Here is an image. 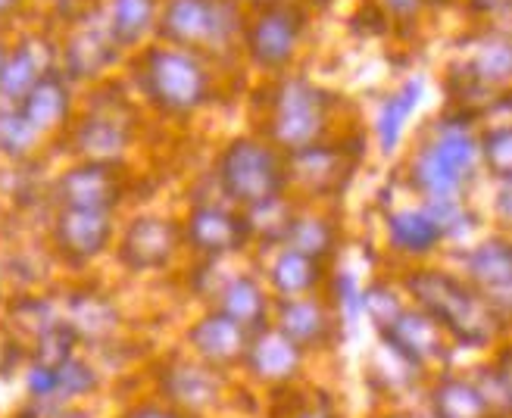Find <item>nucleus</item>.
<instances>
[{
    "mask_svg": "<svg viewBox=\"0 0 512 418\" xmlns=\"http://www.w3.org/2000/svg\"><path fill=\"white\" fill-rule=\"evenodd\" d=\"M378 7L384 10V16H388L391 22H397V25H409V22L416 25L422 10H425L422 0H378Z\"/></svg>",
    "mask_w": 512,
    "mask_h": 418,
    "instance_id": "nucleus-37",
    "label": "nucleus"
},
{
    "mask_svg": "<svg viewBox=\"0 0 512 418\" xmlns=\"http://www.w3.org/2000/svg\"><path fill=\"white\" fill-rule=\"evenodd\" d=\"M135 82L150 107L169 119H191L213 100V72L207 60L166 44L138 50Z\"/></svg>",
    "mask_w": 512,
    "mask_h": 418,
    "instance_id": "nucleus-3",
    "label": "nucleus"
},
{
    "mask_svg": "<svg viewBox=\"0 0 512 418\" xmlns=\"http://www.w3.org/2000/svg\"><path fill=\"white\" fill-rule=\"evenodd\" d=\"M241 7H250V10H260V7H269V4H275V0H238Z\"/></svg>",
    "mask_w": 512,
    "mask_h": 418,
    "instance_id": "nucleus-42",
    "label": "nucleus"
},
{
    "mask_svg": "<svg viewBox=\"0 0 512 418\" xmlns=\"http://www.w3.org/2000/svg\"><path fill=\"white\" fill-rule=\"evenodd\" d=\"M16 110L44 141H50L54 135L66 132L69 122L75 119V91L60 69H50L25 91Z\"/></svg>",
    "mask_w": 512,
    "mask_h": 418,
    "instance_id": "nucleus-18",
    "label": "nucleus"
},
{
    "mask_svg": "<svg viewBox=\"0 0 512 418\" xmlns=\"http://www.w3.org/2000/svg\"><path fill=\"white\" fill-rule=\"evenodd\" d=\"M272 328L285 334L300 353L325 350L338 334L335 309L316 294L297 297V300H275Z\"/></svg>",
    "mask_w": 512,
    "mask_h": 418,
    "instance_id": "nucleus-15",
    "label": "nucleus"
},
{
    "mask_svg": "<svg viewBox=\"0 0 512 418\" xmlns=\"http://www.w3.org/2000/svg\"><path fill=\"white\" fill-rule=\"evenodd\" d=\"M163 0H110L104 32L119 54L141 50L144 41L157 29Z\"/></svg>",
    "mask_w": 512,
    "mask_h": 418,
    "instance_id": "nucleus-26",
    "label": "nucleus"
},
{
    "mask_svg": "<svg viewBox=\"0 0 512 418\" xmlns=\"http://www.w3.org/2000/svg\"><path fill=\"white\" fill-rule=\"evenodd\" d=\"M381 341L409 369H428L434 362H447V337L422 309L406 306L400 316L381 331Z\"/></svg>",
    "mask_w": 512,
    "mask_h": 418,
    "instance_id": "nucleus-17",
    "label": "nucleus"
},
{
    "mask_svg": "<svg viewBox=\"0 0 512 418\" xmlns=\"http://www.w3.org/2000/svg\"><path fill=\"white\" fill-rule=\"evenodd\" d=\"M331 284H335V306L344 312V316L347 319L363 316V287H360V281H356L350 272H338L335 278H331Z\"/></svg>",
    "mask_w": 512,
    "mask_h": 418,
    "instance_id": "nucleus-36",
    "label": "nucleus"
},
{
    "mask_svg": "<svg viewBox=\"0 0 512 418\" xmlns=\"http://www.w3.org/2000/svg\"><path fill=\"white\" fill-rule=\"evenodd\" d=\"M253 241L247 216L241 209L219 203H194L182 222V244L200 253L203 259H225L247 250Z\"/></svg>",
    "mask_w": 512,
    "mask_h": 418,
    "instance_id": "nucleus-9",
    "label": "nucleus"
},
{
    "mask_svg": "<svg viewBox=\"0 0 512 418\" xmlns=\"http://www.w3.org/2000/svg\"><path fill=\"white\" fill-rule=\"evenodd\" d=\"M22 4H25V0H0V25L16 19L19 10H22Z\"/></svg>",
    "mask_w": 512,
    "mask_h": 418,
    "instance_id": "nucleus-41",
    "label": "nucleus"
},
{
    "mask_svg": "<svg viewBox=\"0 0 512 418\" xmlns=\"http://www.w3.org/2000/svg\"><path fill=\"white\" fill-rule=\"evenodd\" d=\"M478 163H484L497 181L509 178L512 169V135L506 125H494L484 135H478Z\"/></svg>",
    "mask_w": 512,
    "mask_h": 418,
    "instance_id": "nucleus-33",
    "label": "nucleus"
},
{
    "mask_svg": "<svg viewBox=\"0 0 512 418\" xmlns=\"http://www.w3.org/2000/svg\"><path fill=\"white\" fill-rule=\"evenodd\" d=\"M272 297L253 275H232L225 278L216 291V312L241 325L247 334L263 331L272 325Z\"/></svg>",
    "mask_w": 512,
    "mask_h": 418,
    "instance_id": "nucleus-25",
    "label": "nucleus"
},
{
    "mask_svg": "<svg viewBox=\"0 0 512 418\" xmlns=\"http://www.w3.org/2000/svg\"><path fill=\"white\" fill-rule=\"evenodd\" d=\"M44 144L47 141L22 119L16 107H0V160H7L10 166H25L38 160Z\"/></svg>",
    "mask_w": 512,
    "mask_h": 418,
    "instance_id": "nucleus-31",
    "label": "nucleus"
},
{
    "mask_svg": "<svg viewBox=\"0 0 512 418\" xmlns=\"http://www.w3.org/2000/svg\"><path fill=\"white\" fill-rule=\"evenodd\" d=\"M116 234L113 213H91V209H54L50 219V247L66 266H88L100 259Z\"/></svg>",
    "mask_w": 512,
    "mask_h": 418,
    "instance_id": "nucleus-12",
    "label": "nucleus"
},
{
    "mask_svg": "<svg viewBox=\"0 0 512 418\" xmlns=\"http://www.w3.org/2000/svg\"><path fill=\"white\" fill-rule=\"evenodd\" d=\"M378 418H419V415H413V412H384Z\"/></svg>",
    "mask_w": 512,
    "mask_h": 418,
    "instance_id": "nucleus-45",
    "label": "nucleus"
},
{
    "mask_svg": "<svg viewBox=\"0 0 512 418\" xmlns=\"http://www.w3.org/2000/svg\"><path fill=\"white\" fill-rule=\"evenodd\" d=\"M188 344L197 356V362L210 365L213 372H232L235 365L244 362L250 334L235 325L232 319H225L222 312L210 309L207 316H200L191 328H188Z\"/></svg>",
    "mask_w": 512,
    "mask_h": 418,
    "instance_id": "nucleus-20",
    "label": "nucleus"
},
{
    "mask_svg": "<svg viewBox=\"0 0 512 418\" xmlns=\"http://www.w3.org/2000/svg\"><path fill=\"white\" fill-rule=\"evenodd\" d=\"M478 394L484 397V403H488L491 415L494 418H506L509 412V372H506V362H491L484 365V369L472 378Z\"/></svg>",
    "mask_w": 512,
    "mask_h": 418,
    "instance_id": "nucleus-35",
    "label": "nucleus"
},
{
    "mask_svg": "<svg viewBox=\"0 0 512 418\" xmlns=\"http://www.w3.org/2000/svg\"><path fill=\"white\" fill-rule=\"evenodd\" d=\"M306 25H310V16L288 0H275L269 7L253 10L241 35L244 57L260 72L288 75L303 50Z\"/></svg>",
    "mask_w": 512,
    "mask_h": 418,
    "instance_id": "nucleus-7",
    "label": "nucleus"
},
{
    "mask_svg": "<svg viewBox=\"0 0 512 418\" xmlns=\"http://www.w3.org/2000/svg\"><path fill=\"white\" fill-rule=\"evenodd\" d=\"M434 418H494L472 378L441 375L428 390Z\"/></svg>",
    "mask_w": 512,
    "mask_h": 418,
    "instance_id": "nucleus-29",
    "label": "nucleus"
},
{
    "mask_svg": "<svg viewBox=\"0 0 512 418\" xmlns=\"http://www.w3.org/2000/svg\"><path fill=\"white\" fill-rule=\"evenodd\" d=\"M466 4L481 16H500L509 7V0H466Z\"/></svg>",
    "mask_w": 512,
    "mask_h": 418,
    "instance_id": "nucleus-39",
    "label": "nucleus"
},
{
    "mask_svg": "<svg viewBox=\"0 0 512 418\" xmlns=\"http://www.w3.org/2000/svg\"><path fill=\"white\" fill-rule=\"evenodd\" d=\"M403 309H406L403 291H397L394 284H388V281H372L369 287H363V312L378 325V331L388 328Z\"/></svg>",
    "mask_w": 512,
    "mask_h": 418,
    "instance_id": "nucleus-34",
    "label": "nucleus"
},
{
    "mask_svg": "<svg viewBox=\"0 0 512 418\" xmlns=\"http://www.w3.org/2000/svg\"><path fill=\"white\" fill-rule=\"evenodd\" d=\"M119 50L107 38L104 29H97L94 22H79V29L69 32V38L60 47L57 69L69 78V85L79 82H97L116 66Z\"/></svg>",
    "mask_w": 512,
    "mask_h": 418,
    "instance_id": "nucleus-21",
    "label": "nucleus"
},
{
    "mask_svg": "<svg viewBox=\"0 0 512 418\" xmlns=\"http://www.w3.org/2000/svg\"><path fill=\"white\" fill-rule=\"evenodd\" d=\"M63 135L75 160L119 166V160L128 153L135 138V116L125 97L116 100L94 97L91 107L79 119H72Z\"/></svg>",
    "mask_w": 512,
    "mask_h": 418,
    "instance_id": "nucleus-8",
    "label": "nucleus"
},
{
    "mask_svg": "<svg viewBox=\"0 0 512 418\" xmlns=\"http://www.w3.org/2000/svg\"><path fill=\"white\" fill-rule=\"evenodd\" d=\"M263 94V141L281 153H294L328 138L338 107L331 91L303 75H278Z\"/></svg>",
    "mask_w": 512,
    "mask_h": 418,
    "instance_id": "nucleus-4",
    "label": "nucleus"
},
{
    "mask_svg": "<svg viewBox=\"0 0 512 418\" xmlns=\"http://www.w3.org/2000/svg\"><path fill=\"white\" fill-rule=\"evenodd\" d=\"M60 319L79 344H104L119 328V312L113 300L100 291H69L60 303Z\"/></svg>",
    "mask_w": 512,
    "mask_h": 418,
    "instance_id": "nucleus-24",
    "label": "nucleus"
},
{
    "mask_svg": "<svg viewBox=\"0 0 512 418\" xmlns=\"http://www.w3.org/2000/svg\"><path fill=\"white\" fill-rule=\"evenodd\" d=\"M356 156L341 144H313L294 153H285L288 166V188H297L300 194L322 200L335 197L347 188V181L356 169Z\"/></svg>",
    "mask_w": 512,
    "mask_h": 418,
    "instance_id": "nucleus-10",
    "label": "nucleus"
},
{
    "mask_svg": "<svg viewBox=\"0 0 512 418\" xmlns=\"http://www.w3.org/2000/svg\"><path fill=\"white\" fill-rule=\"evenodd\" d=\"M216 181L228 203L253 209L266 200L288 194L285 153L263 141L260 135H244L228 141L216 160Z\"/></svg>",
    "mask_w": 512,
    "mask_h": 418,
    "instance_id": "nucleus-6",
    "label": "nucleus"
},
{
    "mask_svg": "<svg viewBox=\"0 0 512 418\" xmlns=\"http://www.w3.org/2000/svg\"><path fill=\"white\" fill-rule=\"evenodd\" d=\"M266 278H269V291L275 294V300H297V297H310L319 291L325 281V266L291 247H278Z\"/></svg>",
    "mask_w": 512,
    "mask_h": 418,
    "instance_id": "nucleus-27",
    "label": "nucleus"
},
{
    "mask_svg": "<svg viewBox=\"0 0 512 418\" xmlns=\"http://www.w3.org/2000/svg\"><path fill=\"white\" fill-rule=\"evenodd\" d=\"M182 250V225L166 216H138L119 241V263L128 272H163Z\"/></svg>",
    "mask_w": 512,
    "mask_h": 418,
    "instance_id": "nucleus-13",
    "label": "nucleus"
},
{
    "mask_svg": "<svg viewBox=\"0 0 512 418\" xmlns=\"http://www.w3.org/2000/svg\"><path fill=\"white\" fill-rule=\"evenodd\" d=\"M338 241H341V234H338V225L331 222L328 216L322 213H294V222L285 234V244L281 247H291L303 256H310L316 259V263H328L331 256H335L338 250Z\"/></svg>",
    "mask_w": 512,
    "mask_h": 418,
    "instance_id": "nucleus-30",
    "label": "nucleus"
},
{
    "mask_svg": "<svg viewBox=\"0 0 512 418\" xmlns=\"http://www.w3.org/2000/svg\"><path fill=\"white\" fill-rule=\"evenodd\" d=\"M7 50H10V44L4 41V35H0V69H4V60H7Z\"/></svg>",
    "mask_w": 512,
    "mask_h": 418,
    "instance_id": "nucleus-44",
    "label": "nucleus"
},
{
    "mask_svg": "<svg viewBox=\"0 0 512 418\" xmlns=\"http://www.w3.org/2000/svg\"><path fill=\"white\" fill-rule=\"evenodd\" d=\"M57 57L60 47L38 32L16 38L7 50L4 69H0V100L16 107L44 72L57 69Z\"/></svg>",
    "mask_w": 512,
    "mask_h": 418,
    "instance_id": "nucleus-19",
    "label": "nucleus"
},
{
    "mask_svg": "<svg viewBox=\"0 0 512 418\" xmlns=\"http://www.w3.org/2000/svg\"><path fill=\"white\" fill-rule=\"evenodd\" d=\"M288 418H338V415L331 412L328 406H322V403H306L297 412H291Z\"/></svg>",
    "mask_w": 512,
    "mask_h": 418,
    "instance_id": "nucleus-40",
    "label": "nucleus"
},
{
    "mask_svg": "<svg viewBox=\"0 0 512 418\" xmlns=\"http://www.w3.org/2000/svg\"><path fill=\"white\" fill-rule=\"evenodd\" d=\"M241 213L247 216L253 241H263L266 247L285 244V234H288V228L294 222V206L288 203V194L266 200V203L253 206V209H241Z\"/></svg>",
    "mask_w": 512,
    "mask_h": 418,
    "instance_id": "nucleus-32",
    "label": "nucleus"
},
{
    "mask_svg": "<svg viewBox=\"0 0 512 418\" xmlns=\"http://www.w3.org/2000/svg\"><path fill=\"white\" fill-rule=\"evenodd\" d=\"M225 390L222 372H213L210 365L197 359H169L160 365V394L166 406L182 415H200L219 406Z\"/></svg>",
    "mask_w": 512,
    "mask_h": 418,
    "instance_id": "nucleus-14",
    "label": "nucleus"
},
{
    "mask_svg": "<svg viewBox=\"0 0 512 418\" xmlns=\"http://www.w3.org/2000/svg\"><path fill=\"white\" fill-rule=\"evenodd\" d=\"M122 418H191V415H182V412L166 406V403H141V406L128 409Z\"/></svg>",
    "mask_w": 512,
    "mask_h": 418,
    "instance_id": "nucleus-38",
    "label": "nucleus"
},
{
    "mask_svg": "<svg viewBox=\"0 0 512 418\" xmlns=\"http://www.w3.org/2000/svg\"><path fill=\"white\" fill-rule=\"evenodd\" d=\"M425 7H438V10H444V7H453V4H459V0H422Z\"/></svg>",
    "mask_w": 512,
    "mask_h": 418,
    "instance_id": "nucleus-43",
    "label": "nucleus"
},
{
    "mask_svg": "<svg viewBox=\"0 0 512 418\" xmlns=\"http://www.w3.org/2000/svg\"><path fill=\"white\" fill-rule=\"evenodd\" d=\"M478 135L469 113L444 116L409 160V188L422 203H463L478 178Z\"/></svg>",
    "mask_w": 512,
    "mask_h": 418,
    "instance_id": "nucleus-2",
    "label": "nucleus"
},
{
    "mask_svg": "<svg viewBox=\"0 0 512 418\" xmlns=\"http://www.w3.org/2000/svg\"><path fill=\"white\" fill-rule=\"evenodd\" d=\"M403 294L459 347L484 350L506 331V322L472 287L444 269H413L403 275Z\"/></svg>",
    "mask_w": 512,
    "mask_h": 418,
    "instance_id": "nucleus-1",
    "label": "nucleus"
},
{
    "mask_svg": "<svg viewBox=\"0 0 512 418\" xmlns=\"http://www.w3.org/2000/svg\"><path fill=\"white\" fill-rule=\"evenodd\" d=\"M384 238H388V247L397 256L425 259L441 250L447 234H444V225L438 222V216L422 203V206L391 209V213L384 216Z\"/></svg>",
    "mask_w": 512,
    "mask_h": 418,
    "instance_id": "nucleus-23",
    "label": "nucleus"
},
{
    "mask_svg": "<svg viewBox=\"0 0 512 418\" xmlns=\"http://www.w3.org/2000/svg\"><path fill=\"white\" fill-rule=\"evenodd\" d=\"M57 209H91V213H116L125 197L122 172L110 163H85L75 160L60 172L50 185Z\"/></svg>",
    "mask_w": 512,
    "mask_h": 418,
    "instance_id": "nucleus-11",
    "label": "nucleus"
},
{
    "mask_svg": "<svg viewBox=\"0 0 512 418\" xmlns=\"http://www.w3.org/2000/svg\"><path fill=\"white\" fill-rule=\"evenodd\" d=\"M466 266V284L488 303L497 316L509 319V294H512V259H509V241L506 238H488L478 247H472L463 256Z\"/></svg>",
    "mask_w": 512,
    "mask_h": 418,
    "instance_id": "nucleus-16",
    "label": "nucleus"
},
{
    "mask_svg": "<svg viewBox=\"0 0 512 418\" xmlns=\"http://www.w3.org/2000/svg\"><path fill=\"white\" fill-rule=\"evenodd\" d=\"M244 22L247 16L238 0H163L153 35L166 47L219 60L241 50Z\"/></svg>",
    "mask_w": 512,
    "mask_h": 418,
    "instance_id": "nucleus-5",
    "label": "nucleus"
},
{
    "mask_svg": "<svg viewBox=\"0 0 512 418\" xmlns=\"http://www.w3.org/2000/svg\"><path fill=\"white\" fill-rule=\"evenodd\" d=\"M422 97H425V82L419 75H413V78H406L397 91H391L381 100L378 116H375V138H378L381 153L397 150V144L403 141V132H406V122L416 113Z\"/></svg>",
    "mask_w": 512,
    "mask_h": 418,
    "instance_id": "nucleus-28",
    "label": "nucleus"
},
{
    "mask_svg": "<svg viewBox=\"0 0 512 418\" xmlns=\"http://www.w3.org/2000/svg\"><path fill=\"white\" fill-rule=\"evenodd\" d=\"M303 359H306V353H300L281 331L266 325L263 331L250 334V344H247L241 365L256 384L281 387V384L297 381V375L303 369Z\"/></svg>",
    "mask_w": 512,
    "mask_h": 418,
    "instance_id": "nucleus-22",
    "label": "nucleus"
}]
</instances>
